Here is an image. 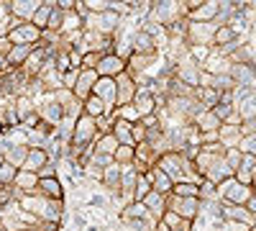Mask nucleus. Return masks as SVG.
<instances>
[{
	"instance_id": "1",
	"label": "nucleus",
	"mask_w": 256,
	"mask_h": 231,
	"mask_svg": "<svg viewBox=\"0 0 256 231\" xmlns=\"http://www.w3.org/2000/svg\"><path fill=\"white\" fill-rule=\"evenodd\" d=\"M6 36H8L10 44H26V47H36L38 41H41V36H44V31L36 29L34 24H16V26H13Z\"/></svg>"
},
{
	"instance_id": "2",
	"label": "nucleus",
	"mask_w": 256,
	"mask_h": 231,
	"mask_svg": "<svg viewBox=\"0 0 256 231\" xmlns=\"http://www.w3.org/2000/svg\"><path fill=\"white\" fill-rule=\"evenodd\" d=\"M136 90L138 85L134 82V77L123 72L116 77V108H126V106H131L134 98H136Z\"/></svg>"
},
{
	"instance_id": "3",
	"label": "nucleus",
	"mask_w": 256,
	"mask_h": 231,
	"mask_svg": "<svg viewBox=\"0 0 256 231\" xmlns=\"http://www.w3.org/2000/svg\"><path fill=\"white\" fill-rule=\"evenodd\" d=\"M98 77H108V80H116L118 75L126 72V62L120 57H116L113 52L110 54H102V59L98 62V67H95Z\"/></svg>"
},
{
	"instance_id": "4",
	"label": "nucleus",
	"mask_w": 256,
	"mask_h": 231,
	"mask_svg": "<svg viewBox=\"0 0 256 231\" xmlns=\"http://www.w3.org/2000/svg\"><path fill=\"white\" fill-rule=\"evenodd\" d=\"M95 82H98V72H95V70H80L77 82H74V88H72V95H74L80 103H84V100L92 95Z\"/></svg>"
},
{
	"instance_id": "5",
	"label": "nucleus",
	"mask_w": 256,
	"mask_h": 231,
	"mask_svg": "<svg viewBox=\"0 0 256 231\" xmlns=\"http://www.w3.org/2000/svg\"><path fill=\"white\" fill-rule=\"evenodd\" d=\"M131 106H134V111L138 113V118H146V116L156 113V100H154L152 90H148L146 85H141V88L136 90V98H134Z\"/></svg>"
},
{
	"instance_id": "6",
	"label": "nucleus",
	"mask_w": 256,
	"mask_h": 231,
	"mask_svg": "<svg viewBox=\"0 0 256 231\" xmlns=\"http://www.w3.org/2000/svg\"><path fill=\"white\" fill-rule=\"evenodd\" d=\"M38 0H16V3H8V13L18 21V24H31L34 13L38 11Z\"/></svg>"
},
{
	"instance_id": "7",
	"label": "nucleus",
	"mask_w": 256,
	"mask_h": 231,
	"mask_svg": "<svg viewBox=\"0 0 256 231\" xmlns=\"http://www.w3.org/2000/svg\"><path fill=\"white\" fill-rule=\"evenodd\" d=\"M100 185L105 187V193H108L110 198L120 200V167H118V164L105 167V172H102V177H100Z\"/></svg>"
},
{
	"instance_id": "8",
	"label": "nucleus",
	"mask_w": 256,
	"mask_h": 231,
	"mask_svg": "<svg viewBox=\"0 0 256 231\" xmlns=\"http://www.w3.org/2000/svg\"><path fill=\"white\" fill-rule=\"evenodd\" d=\"M38 195H44L46 200H59L64 203V187H62V180L54 175V177H38Z\"/></svg>"
},
{
	"instance_id": "9",
	"label": "nucleus",
	"mask_w": 256,
	"mask_h": 231,
	"mask_svg": "<svg viewBox=\"0 0 256 231\" xmlns=\"http://www.w3.org/2000/svg\"><path fill=\"white\" fill-rule=\"evenodd\" d=\"M92 95L100 98L108 108L116 111V80H108V77H98L95 88H92Z\"/></svg>"
},
{
	"instance_id": "10",
	"label": "nucleus",
	"mask_w": 256,
	"mask_h": 231,
	"mask_svg": "<svg viewBox=\"0 0 256 231\" xmlns=\"http://www.w3.org/2000/svg\"><path fill=\"white\" fill-rule=\"evenodd\" d=\"M46 164H52V157H49V152L46 149H28V154H26V162H24V167L20 170H26V172H41Z\"/></svg>"
},
{
	"instance_id": "11",
	"label": "nucleus",
	"mask_w": 256,
	"mask_h": 231,
	"mask_svg": "<svg viewBox=\"0 0 256 231\" xmlns=\"http://www.w3.org/2000/svg\"><path fill=\"white\" fill-rule=\"evenodd\" d=\"M26 154H28L26 144H3V162H8L10 167H16V170L24 167Z\"/></svg>"
},
{
	"instance_id": "12",
	"label": "nucleus",
	"mask_w": 256,
	"mask_h": 231,
	"mask_svg": "<svg viewBox=\"0 0 256 231\" xmlns=\"http://www.w3.org/2000/svg\"><path fill=\"white\" fill-rule=\"evenodd\" d=\"M134 54H144V57H156V41L148 36L144 29H138L134 34Z\"/></svg>"
},
{
	"instance_id": "13",
	"label": "nucleus",
	"mask_w": 256,
	"mask_h": 231,
	"mask_svg": "<svg viewBox=\"0 0 256 231\" xmlns=\"http://www.w3.org/2000/svg\"><path fill=\"white\" fill-rule=\"evenodd\" d=\"M31 52H34V47H26V44H13L10 47V52H8V67L10 70H20L26 65V59L31 57Z\"/></svg>"
},
{
	"instance_id": "14",
	"label": "nucleus",
	"mask_w": 256,
	"mask_h": 231,
	"mask_svg": "<svg viewBox=\"0 0 256 231\" xmlns=\"http://www.w3.org/2000/svg\"><path fill=\"white\" fill-rule=\"evenodd\" d=\"M82 113L84 116H90V118H102V116H108V113H113V108H108L105 103L100 100V98H95V95H90L88 100L82 103Z\"/></svg>"
},
{
	"instance_id": "15",
	"label": "nucleus",
	"mask_w": 256,
	"mask_h": 231,
	"mask_svg": "<svg viewBox=\"0 0 256 231\" xmlns=\"http://www.w3.org/2000/svg\"><path fill=\"white\" fill-rule=\"evenodd\" d=\"M92 146H95V152H98V154H105V157H110V159H113V154H116V149H118L120 144L116 141L113 134H100V136L95 139Z\"/></svg>"
},
{
	"instance_id": "16",
	"label": "nucleus",
	"mask_w": 256,
	"mask_h": 231,
	"mask_svg": "<svg viewBox=\"0 0 256 231\" xmlns=\"http://www.w3.org/2000/svg\"><path fill=\"white\" fill-rule=\"evenodd\" d=\"M152 190H154V187H152V175H148V172H138V177H136V190H134V203H141Z\"/></svg>"
},
{
	"instance_id": "17",
	"label": "nucleus",
	"mask_w": 256,
	"mask_h": 231,
	"mask_svg": "<svg viewBox=\"0 0 256 231\" xmlns=\"http://www.w3.org/2000/svg\"><path fill=\"white\" fill-rule=\"evenodd\" d=\"M52 11H54V3H41L38 11H36L34 18H31V24H34L36 29H41V31H46V21H49Z\"/></svg>"
},
{
	"instance_id": "18",
	"label": "nucleus",
	"mask_w": 256,
	"mask_h": 231,
	"mask_svg": "<svg viewBox=\"0 0 256 231\" xmlns=\"http://www.w3.org/2000/svg\"><path fill=\"white\" fill-rule=\"evenodd\" d=\"M134 157H136V146H118L113 154V164H118V167L134 164Z\"/></svg>"
},
{
	"instance_id": "19",
	"label": "nucleus",
	"mask_w": 256,
	"mask_h": 231,
	"mask_svg": "<svg viewBox=\"0 0 256 231\" xmlns=\"http://www.w3.org/2000/svg\"><path fill=\"white\" fill-rule=\"evenodd\" d=\"M16 167H10L8 162H3L0 164V185H13V180H16Z\"/></svg>"
},
{
	"instance_id": "20",
	"label": "nucleus",
	"mask_w": 256,
	"mask_h": 231,
	"mask_svg": "<svg viewBox=\"0 0 256 231\" xmlns=\"http://www.w3.org/2000/svg\"><path fill=\"white\" fill-rule=\"evenodd\" d=\"M100 59H102L100 52H88V54H82V65H80V70H95Z\"/></svg>"
},
{
	"instance_id": "21",
	"label": "nucleus",
	"mask_w": 256,
	"mask_h": 231,
	"mask_svg": "<svg viewBox=\"0 0 256 231\" xmlns=\"http://www.w3.org/2000/svg\"><path fill=\"white\" fill-rule=\"evenodd\" d=\"M230 39V29H220L218 34H216V41L218 44H223V41H228Z\"/></svg>"
},
{
	"instance_id": "22",
	"label": "nucleus",
	"mask_w": 256,
	"mask_h": 231,
	"mask_svg": "<svg viewBox=\"0 0 256 231\" xmlns=\"http://www.w3.org/2000/svg\"><path fill=\"white\" fill-rule=\"evenodd\" d=\"M92 205H105V198H100V195H95V198H92Z\"/></svg>"
},
{
	"instance_id": "23",
	"label": "nucleus",
	"mask_w": 256,
	"mask_h": 231,
	"mask_svg": "<svg viewBox=\"0 0 256 231\" xmlns=\"http://www.w3.org/2000/svg\"><path fill=\"white\" fill-rule=\"evenodd\" d=\"M0 231H10V228H6V226H3V223H0Z\"/></svg>"
}]
</instances>
